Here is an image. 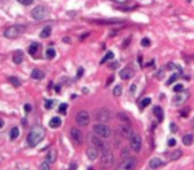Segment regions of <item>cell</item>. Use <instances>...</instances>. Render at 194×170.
<instances>
[{"label":"cell","instance_id":"obj_1","mask_svg":"<svg viewBox=\"0 0 194 170\" xmlns=\"http://www.w3.org/2000/svg\"><path fill=\"white\" fill-rule=\"evenodd\" d=\"M44 135H45V130L41 128V126H35V128H32L31 132L28 133V135H27L28 146H31V148L37 146L39 144L43 141Z\"/></svg>","mask_w":194,"mask_h":170},{"label":"cell","instance_id":"obj_2","mask_svg":"<svg viewBox=\"0 0 194 170\" xmlns=\"http://www.w3.org/2000/svg\"><path fill=\"white\" fill-rule=\"evenodd\" d=\"M25 29H27V27L23 24H15V25H11V27H8L5 31H4V37L7 39H18L20 35H23L25 32Z\"/></svg>","mask_w":194,"mask_h":170},{"label":"cell","instance_id":"obj_3","mask_svg":"<svg viewBox=\"0 0 194 170\" xmlns=\"http://www.w3.org/2000/svg\"><path fill=\"white\" fill-rule=\"evenodd\" d=\"M94 118H96L97 121L100 122V124H106L112 120V112L106 108H101V109H97L94 112Z\"/></svg>","mask_w":194,"mask_h":170},{"label":"cell","instance_id":"obj_4","mask_svg":"<svg viewBox=\"0 0 194 170\" xmlns=\"http://www.w3.org/2000/svg\"><path fill=\"white\" fill-rule=\"evenodd\" d=\"M93 133L97 134L100 138H109L112 134V130L111 128L105 124H96L93 126Z\"/></svg>","mask_w":194,"mask_h":170},{"label":"cell","instance_id":"obj_5","mask_svg":"<svg viewBox=\"0 0 194 170\" xmlns=\"http://www.w3.org/2000/svg\"><path fill=\"white\" fill-rule=\"evenodd\" d=\"M88 138H89V144L90 146H93V148H96L98 152H106V148H105L104 142H102V138H100L97 134H94V133H90L89 135H88Z\"/></svg>","mask_w":194,"mask_h":170},{"label":"cell","instance_id":"obj_6","mask_svg":"<svg viewBox=\"0 0 194 170\" xmlns=\"http://www.w3.org/2000/svg\"><path fill=\"white\" fill-rule=\"evenodd\" d=\"M137 166V158L136 157H128L122 160V162L117 166L116 170H134Z\"/></svg>","mask_w":194,"mask_h":170},{"label":"cell","instance_id":"obj_7","mask_svg":"<svg viewBox=\"0 0 194 170\" xmlns=\"http://www.w3.org/2000/svg\"><path fill=\"white\" fill-rule=\"evenodd\" d=\"M71 140H72V142L75 144V145L80 146V145H83L84 142V135L83 133H81V130L77 128H72L71 129Z\"/></svg>","mask_w":194,"mask_h":170},{"label":"cell","instance_id":"obj_8","mask_svg":"<svg viewBox=\"0 0 194 170\" xmlns=\"http://www.w3.org/2000/svg\"><path fill=\"white\" fill-rule=\"evenodd\" d=\"M76 122L80 126H87L90 122V116L87 110H80L76 114Z\"/></svg>","mask_w":194,"mask_h":170},{"label":"cell","instance_id":"obj_9","mask_svg":"<svg viewBox=\"0 0 194 170\" xmlns=\"http://www.w3.org/2000/svg\"><path fill=\"white\" fill-rule=\"evenodd\" d=\"M129 142H130V148H132L136 153H138L140 150H141V148H142V140H141V137H140L137 133H133V134L130 135Z\"/></svg>","mask_w":194,"mask_h":170},{"label":"cell","instance_id":"obj_10","mask_svg":"<svg viewBox=\"0 0 194 170\" xmlns=\"http://www.w3.org/2000/svg\"><path fill=\"white\" fill-rule=\"evenodd\" d=\"M47 14H48L47 7H44V5H37V7H35L33 11H32V18L36 19V20H43V19L47 16Z\"/></svg>","mask_w":194,"mask_h":170},{"label":"cell","instance_id":"obj_11","mask_svg":"<svg viewBox=\"0 0 194 170\" xmlns=\"http://www.w3.org/2000/svg\"><path fill=\"white\" fill-rule=\"evenodd\" d=\"M113 162H115V156H113V153L111 152V150H106V152H104V154L101 156V166H111V165H113Z\"/></svg>","mask_w":194,"mask_h":170},{"label":"cell","instance_id":"obj_12","mask_svg":"<svg viewBox=\"0 0 194 170\" xmlns=\"http://www.w3.org/2000/svg\"><path fill=\"white\" fill-rule=\"evenodd\" d=\"M189 98V92H180L177 93L173 98V105L174 106H181L185 104V101Z\"/></svg>","mask_w":194,"mask_h":170},{"label":"cell","instance_id":"obj_13","mask_svg":"<svg viewBox=\"0 0 194 170\" xmlns=\"http://www.w3.org/2000/svg\"><path fill=\"white\" fill-rule=\"evenodd\" d=\"M118 130H120V134H121L124 138H130V135L133 134V130H132V128H130V125H126V124L120 126Z\"/></svg>","mask_w":194,"mask_h":170},{"label":"cell","instance_id":"obj_14","mask_svg":"<svg viewBox=\"0 0 194 170\" xmlns=\"http://www.w3.org/2000/svg\"><path fill=\"white\" fill-rule=\"evenodd\" d=\"M133 76H134V70H133L132 68H129V66L124 68V69L120 72V77H121L122 80H129V79H132Z\"/></svg>","mask_w":194,"mask_h":170},{"label":"cell","instance_id":"obj_15","mask_svg":"<svg viewBox=\"0 0 194 170\" xmlns=\"http://www.w3.org/2000/svg\"><path fill=\"white\" fill-rule=\"evenodd\" d=\"M57 160V150L55 148H51L47 153V157H45V161H48L49 163H53L55 161Z\"/></svg>","mask_w":194,"mask_h":170},{"label":"cell","instance_id":"obj_16","mask_svg":"<svg viewBox=\"0 0 194 170\" xmlns=\"http://www.w3.org/2000/svg\"><path fill=\"white\" fill-rule=\"evenodd\" d=\"M163 166V161L161 160V158H158V157H154V158H152V160L149 161V167L150 169H158V167Z\"/></svg>","mask_w":194,"mask_h":170},{"label":"cell","instance_id":"obj_17","mask_svg":"<svg viewBox=\"0 0 194 170\" xmlns=\"http://www.w3.org/2000/svg\"><path fill=\"white\" fill-rule=\"evenodd\" d=\"M87 156L90 161L97 160V158H98V150H97L96 148H93V146H89L87 149Z\"/></svg>","mask_w":194,"mask_h":170},{"label":"cell","instance_id":"obj_18","mask_svg":"<svg viewBox=\"0 0 194 170\" xmlns=\"http://www.w3.org/2000/svg\"><path fill=\"white\" fill-rule=\"evenodd\" d=\"M23 60H24V53L21 51H15L14 55H12V61L19 65V64L23 63Z\"/></svg>","mask_w":194,"mask_h":170},{"label":"cell","instance_id":"obj_19","mask_svg":"<svg viewBox=\"0 0 194 170\" xmlns=\"http://www.w3.org/2000/svg\"><path fill=\"white\" fill-rule=\"evenodd\" d=\"M31 77L33 79V80H43V79L45 77V75L41 69H33L31 72Z\"/></svg>","mask_w":194,"mask_h":170},{"label":"cell","instance_id":"obj_20","mask_svg":"<svg viewBox=\"0 0 194 170\" xmlns=\"http://www.w3.org/2000/svg\"><path fill=\"white\" fill-rule=\"evenodd\" d=\"M153 113H154V116L157 117V120H158V122H161L163 120V110L161 106H154L153 108Z\"/></svg>","mask_w":194,"mask_h":170},{"label":"cell","instance_id":"obj_21","mask_svg":"<svg viewBox=\"0 0 194 170\" xmlns=\"http://www.w3.org/2000/svg\"><path fill=\"white\" fill-rule=\"evenodd\" d=\"M60 125H61V118L60 117H52L51 118V121H49V126L53 129L56 128H60Z\"/></svg>","mask_w":194,"mask_h":170},{"label":"cell","instance_id":"obj_22","mask_svg":"<svg viewBox=\"0 0 194 170\" xmlns=\"http://www.w3.org/2000/svg\"><path fill=\"white\" fill-rule=\"evenodd\" d=\"M40 49V44L39 43H31V45H29V48H28V52L31 53V55H33L35 56L36 53H37V51Z\"/></svg>","mask_w":194,"mask_h":170},{"label":"cell","instance_id":"obj_23","mask_svg":"<svg viewBox=\"0 0 194 170\" xmlns=\"http://www.w3.org/2000/svg\"><path fill=\"white\" fill-rule=\"evenodd\" d=\"M51 32H52V28L49 27V25H47V27H44L41 29V32H40V37L41 39H47L51 36Z\"/></svg>","mask_w":194,"mask_h":170},{"label":"cell","instance_id":"obj_24","mask_svg":"<svg viewBox=\"0 0 194 170\" xmlns=\"http://www.w3.org/2000/svg\"><path fill=\"white\" fill-rule=\"evenodd\" d=\"M181 156H182V152L177 149V150H174V152L169 153V160H172V161L180 160V158H181Z\"/></svg>","mask_w":194,"mask_h":170},{"label":"cell","instance_id":"obj_25","mask_svg":"<svg viewBox=\"0 0 194 170\" xmlns=\"http://www.w3.org/2000/svg\"><path fill=\"white\" fill-rule=\"evenodd\" d=\"M193 141H194L193 134H186V135H184V138H182V144H184L185 146H190L191 144H193Z\"/></svg>","mask_w":194,"mask_h":170},{"label":"cell","instance_id":"obj_26","mask_svg":"<svg viewBox=\"0 0 194 170\" xmlns=\"http://www.w3.org/2000/svg\"><path fill=\"white\" fill-rule=\"evenodd\" d=\"M96 23H98V24H118L122 21L117 20V19H112V20H96Z\"/></svg>","mask_w":194,"mask_h":170},{"label":"cell","instance_id":"obj_27","mask_svg":"<svg viewBox=\"0 0 194 170\" xmlns=\"http://www.w3.org/2000/svg\"><path fill=\"white\" fill-rule=\"evenodd\" d=\"M113 57H115V53L112 52V51H108L106 55H105L104 57H102V60H101V64H105L106 61H109V60L113 59Z\"/></svg>","mask_w":194,"mask_h":170},{"label":"cell","instance_id":"obj_28","mask_svg":"<svg viewBox=\"0 0 194 170\" xmlns=\"http://www.w3.org/2000/svg\"><path fill=\"white\" fill-rule=\"evenodd\" d=\"M55 56H56V51L53 48H48L47 49V52H45V57L48 60H52L55 59Z\"/></svg>","mask_w":194,"mask_h":170},{"label":"cell","instance_id":"obj_29","mask_svg":"<svg viewBox=\"0 0 194 170\" xmlns=\"http://www.w3.org/2000/svg\"><path fill=\"white\" fill-rule=\"evenodd\" d=\"M19 134H20V132H19V128H12L9 132V138L11 140H16L19 137Z\"/></svg>","mask_w":194,"mask_h":170},{"label":"cell","instance_id":"obj_30","mask_svg":"<svg viewBox=\"0 0 194 170\" xmlns=\"http://www.w3.org/2000/svg\"><path fill=\"white\" fill-rule=\"evenodd\" d=\"M150 102H152V98L145 97L144 100L141 101V102H140V109H141V110H142V109H145L148 105H150Z\"/></svg>","mask_w":194,"mask_h":170},{"label":"cell","instance_id":"obj_31","mask_svg":"<svg viewBox=\"0 0 194 170\" xmlns=\"http://www.w3.org/2000/svg\"><path fill=\"white\" fill-rule=\"evenodd\" d=\"M122 93V87L120 85V84H117L115 88H113V94H115L116 97H120Z\"/></svg>","mask_w":194,"mask_h":170},{"label":"cell","instance_id":"obj_32","mask_svg":"<svg viewBox=\"0 0 194 170\" xmlns=\"http://www.w3.org/2000/svg\"><path fill=\"white\" fill-rule=\"evenodd\" d=\"M8 80H9V83L12 84V85H14V87H20V80H19L18 77H15V76H11L9 79H8Z\"/></svg>","mask_w":194,"mask_h":170},{"label":"cell","instance_id":"obj_33","mask_svg":"<svg viewBox=\"0 0 194 170\" xmlns=\"http://www.w3.org/2000/svg\"><path fill=\"white\" fill-rule=\"evenodd\" d=\"M39 170H51V163H49L48 161H44V162L40 163Z\"/></svg>","mask_w":194,"mask_h":170},{"label":"cell","instance_id":"obj_34","mask_svg":"<svg viewBox=\"0 0 194 170\" xmlns=\"http://www.w3.org/2000/svg\"><path fill=\"white\" fill-rule=\"evenodd\" d=\"M173 90L176 92V93H180V92H184L185 90V85L184 84H176L173 88Z\"/></svg>","mask_w":194,"mask_h":170},{"label":"cell","instance_id":"obj_35","mask_svg":"<svg viewBox=\"0 0 194 170\" xmlns=\"http://www.w3.org/2000/svg\"><path fill=\"white\" fill-rule=\"evenodd\" d=\"M166 68H168V69H170V70H173V69H177V70H178V72H182V70H181V68H180V66H178V65H177V64H174V63H169V64H168V66H166Z\"/></svg>","mask_w":194,"mask_h":170},{"label":"cell","instance_id":"obj_36","mask_svg":"<svg viewBox=\"0 0 194 170\" xmlns=\"http://www.w3.org/2000/svg\"><path fill=\"white\" fill-rule=\"evenodd\" d=\"M178 77H180V75H177V73H174V75H172V76H170V79L169 80H168V85H172V84L174 83V81H177L178 80Z\"/></svg>","mask_w":194,"mask_h":170},{"label":"cell","instance_id":"obj_37","mask_svg":"<svg viewBox=\"0 0 194 170\" xmlns=\"http://www.w3.org/2000/svg\"><path fill=\"white\" fill-rule=\"evenodd\" d=\"M117 117L120 118L121 121H124L125 124H129V117H128L126 114H125V113H118V114H117Z\"/></svg>","mask_w":194,"mask_h":170},{"label":"cell","instance_id":"obj_38","mask_svg":"<svg viewBox=\"0 0 194 170\" xmlns=\"http://www.w3.org/2000/svg\"><path fill=\"white\" fill-rule=\"evenodd\" d=\"M55 104H56L55 100H47L45 101V108H47V109H52Z\"/></svg>","mask_w":194,"mask_h":170},{"label":"cell","instance_id":"obj_39","mask_svg":"<svg viewBox=\"0 0 194 170\" xmlns=\"http://www.w3.org/2000/svg\"><path fill=\"white\" fill-rule=\"evenodd\" d=\"M141 45L144 47V48H146V47H150V39L144 37V39L141 40Z\"/></svg>","mask_w":194,"mask_h":170},{"label":"cell","instance_id":"obj_40","mask_svg":"<svg viewBox=\"0 0 194 170\" xmlns=\"http://www.w3.org/2000/svg\"><path fill=\"white\" fill-rule=\"evenodd\" d=\"M121 157L124 158V160H125V158H128V157H130V156H129V149L124 148V149L121 150Z\"/></svg>","mask_w":194,"mask_h":170},{"label":"cell","instance_id":"obj_41","mask_svg":"<svg viewBox=\"0 0 194 170\" xmlns=\"http://www.w3.org/2000/svg\"><path fill=\"white\" fill-rule=\"evenodd\" d=\"M66 106H68L66 104H61V105H60V108H59L60 113H62V114H66Z\"/></svg>","mask_w":194,"mask_h":170},{"label":"cell","instance_id":"obj_42","mask_svg":"<svg viewBox=\"0 0 194 170\" xmlns=\"http://www.w3.org/2000/svg\"><path fill=\"white\" fill-rule=\"evenodd\" d=\"M20 4H23V5H31L32 3H33V0H18Z\"/></svg>","mask_w":194,"mask_h":170},{"label":"cell","instance_id":"obj_43","mask_svg":"<svg viewBox=\"0 0 194 170\" xmlns=\"http://www.w3.org/2000/svg\"><path fill=\"white\" fill-rule=\"evenodd\" d=\"M24 110H25V113H29V112H32V105L31 104H25L24 105Z\"/></svg>","mask_w":194,"mask_h":170},{"label":"cell","instance_id":"obj_44","mask_svg":"<svg viewBox=\"0 0 194 170\" xmlns=\"http://www.w3.org/2000/svg\"><path fill=\"white\" fill-rule=\"evenodd\" d=\"M176 144H177V141L174 138H170L169 141H168V145L170 146V148H173V146H176Z\"/></svg>","mask_w":194,"mask_h":170},{"label":"cell","instance_id":"obj_45","mask_svg":"<svg viewBox=\"0 0 194 170\" xmlns=\"http://www.w3.org/2000/svg\"><path fill=\"white\" fill-rule=\"evenodd\" d=\"M118 66H120V63H117V61H116V63H112L111 65H109V68H111V69H117Z\"/></svg>","mask_w":194,"mask_h":170},{"label":"cell","instance_id":"obj_46","mask_svg":"<svg viewBox=\"0 0 194 170\" xmlns=\"http://www.w3.org/2000/svg\"><path fill=\"white\" fill-rule=\"evenodd\" d=\"M162 77H163V69H161L157 73V79H158V80H162Z\"/></svg>","mask_w":194,"mask_h":170},{"label":"cell","instance_id":"obj_47","mask_svg":"<svg viewBox=\"0 0 194 170\" xmlns=\"http://www.w3.org/2000/svg\"><path fill=\"white\" fill-rule=\"evenodd\" d=\"M170 130H172L173 133H176V132H177V125H176V124H173V122L170 124Z\"/></svg>","mask_w":194,"mask_h":170},{"label":"cell","instance_id":"obj_48","mask_svg":"<svg viewBox=\"0 0 194 170\" xmlns=\"http://www.w3.org/2000/svg\"><path fill=\"white\" fill-rule=\"evenodd\" d=\"M83 73H84V69L83 68H79V70H77V77L80 79V77L83 76Z\"/></svg>","mask_w":194,"mask_h":170},{"label":"cell","instance_id":"obj_49","mask_svg":"<svg viewBox=\"0 0 194 170\" xmlns=\"http://www.w3.org/2000/svg\"><path fill=\"white\" fill-rule=\"evenodd\" d=\"M112 1H116V3H120V4H125V3H128L129 0H112Z\"/></svg>","mask_w":194,"mask_h":170},{"label":"cell","instance_id":"obj_50","mask_svg":"<svg viewBox=\"0 0 194 170\" xmlns=\"http://www.w3.org/2000/svg\"><path fill=\"white\" fill-rule=\"evenodd\" d=\"M187 113H189V109H186V110H182L181 112V116H184V117H186Z\"/></svg>","mask_w":194,"mask_h":170},{"label":"cell","instance_id":"obj_51","mask_svg":"<svg viewBox=\"0 0 194 170\" xmlns=\"http://www.w3.org/2000/svg\"><path fill=\"white\" fill-rule=\"evenodd\" d=\"M134 90H136V84H132V87H130V92L134 93Z\"/></svg>","mask_w":194,"mask_h":170},{"label":"cell","instance_id":"obj_52","mask_svg":"<svg viewBox=\"0 0 194 170\" xmlns=\"http://www.w3.org/2000/svg\"><path fill=\"white\" fill-rule=\"evenodd\" d=\"M62 41H65L66 44H69V43H71V39H69V37H64V39H62Z\"/></svg>","mask_w":194,"mask_h":170},{"label":"cell","instance_id":"obj_53","mask_svg":"<svg viewBox=\"0 0 194 170\" xmlns=\"http://www.w3.org/2000/svg\"><path fill=\"white\" fill-rule=\"evenodd\" d=\"M76 167H77V165H76V163H73V165H71V170H75Z\"/></svg>","mask_w":194,"mask_h":170},{"label":"cell","instance_id":"obj_54","mask_svg":"<svg viewBox=\"0 0 194 170\" xmlns=\"http://www.w3.org/2000/svg\"><path fill=\"white\" fill-rule=\"evenodd\" d=\"M3 125H4V121H3V120H1V118H0V129L3 128Z\"/></svg>","mask_w":194,"mask_h":170},{"label":"cell","instance_id":"obj_55","mask_svg":"<svg viewBox=\"0 0 194 170\" xmlns=\"http://www.w3.org/2000/svg\"><path fill=\"white\" fill-rule=\"evenodd\" d=\"M112 81H113V77H111V79H109V80H108V85H109V84H111Z\"/></svg>","mask_w":194,"mask_h":170},{"label":"cell","instance_id":"obj_56","mask_svg":"<svg viewBox=\"0 0 194 170\" xmlns=\"http://www.w3.org/2000/svg\"><path fill=\"white\" fill-rule=\"evenodd\" d=\"M193 126H194V121H193Z\"/></svg>","mask_w":194,"mask_h":170}]
</instances>
